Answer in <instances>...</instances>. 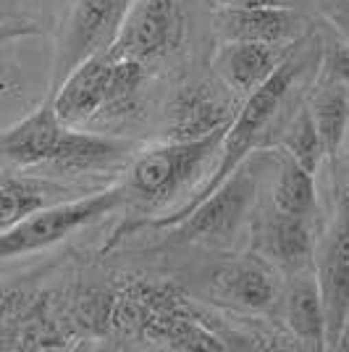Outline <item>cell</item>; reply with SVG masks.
Listing matches in <instances>:
<instances>
[{"mask_svg": "<svg viewBox=\"0 0 349 352\" xmlns=\"http://www.w3.org/2000/svg\"><path fill=\"white\" fill-rule=\"evenodd\" d=\"M255 200V174L234 171L218 190L200 200L184 219L174 223L176 242H226L239 229Z\"/></svg>", "mask_w": 349, "mask_h": 352, "instance_id": "obj_8", "label": "cell"}, {"mask_svg": "<svg viewBox=\"0 0 349 352\" xmlns=\"http://www.w3.org/2000/svg\"><path fill=\"white\" fill-rule=\"evenodd\" d=\"M284 56L265 43H226L218 53V72L223 82L247 98L278 69Z\"/></svg>", "mask_w": 349, "mask_h": 352, "instance_id": "obj_17", "label": "cell"}, {"mask_svg": "<svg viewBox=\"0 0 349 352\" xmlns=\"http://www.w3.org/2000/svg\"><path fill=\"white\" fill-rule=\"evenodd\" d=\"M226 129L197 140H166L163 145L147 150L142 158H137L126 182L121 184L126 200H137L147 208H158L174 200L221 150Z\"/></svg>", "mask_w": 349, "mask_h": 352, "instance_id": "obj_3", "label": "cell"}, {"mask_svg": "<svg viewBox=\"0 0 349 352\" xmlns=\"http://www.w3.org/2000/svg\"><path fill=\"white\" fill-rule=\"evenodd\" d=\"M66 124L53 111V103L40 105L32 116L0 134V163L11 166H50L60 145Z\"/></svg>", "mask_w": 349, "mask_h": 352, "instance_id": "obj_12", "label": "cell"}, {"mask_svg": "<svg viewBox=\"0 0 349 352\" xmlns=\"http://www.w3.org/2000/svg\"><path fill=\"white\" fill-rule=\"evenodd\" d=\"M273 208L281 210V213L297 216V219H313L315 208H318L313 171L302 168L300 163H294L291 158L284 161L281 174L276 179V187H273Z\"/></svg>", "mask_w": 349, "mask_h": 352, "instance_id": "obj_20", "label": "cell"}, {"mask_svg": "<svg viewBox=\"0 0 349 352\" xmlns=\"http://www.w3.org/2000/svg\"><path fill=\"white\" fill-rule=\"evenodd\" d=\"M40 24L34 21H3L0 24V45L11 43V40H21V37H32L40 34Z\"/></svg>", "mask_w": 349, "mask_h": 352, "instance_id": "obj_26", "label": "cell"}, {"mask_svg": "<svg viewBox=\"0 0 349 352\" xmlns=\"http://www.w3.org/2000/svg\"><path fill=\"white\" fill-rule=\"evenodd\" d=\"M331 16H334L336 24L341 27V32H344V34L349 37V0H344V3H339V6H336V11H334Z\"/></svg>", "mask_w": 349, "mask_h": 352, "instance_id": "obj_28", "label": "cell"}, {"mask_svg": "<svg viewBox=\"0 0 349 352\" xmlns=\"http://www.w3.org/2000/svg\"><path fill=\"white\" fill-rule=\"evenodd\" d=\"M284 318L294 339L307 350H328L326 347V313L320 297L318 276L313 268L291 274L284 294Z\"/></svg>", "mask_w": 349, "mask_h": 352, "instance_id": "obj_16", "label": "cell"}, {"mask_svg": "<svg viewBox=\"0 0 349 352\" xmlns=\"http://www.w3.org/2000/svg\"><path fill=\"white\" fill-rule=\"evenodd\" d=\"M184 34L187 16L181 0H134L108 53L147 66L176 53Z\"/></svg>", "mask_w": 349, "mask_h": 352, "instance_id": "obj_6", "label": "cell"}, {"mask_svg": "<svg viewBox=\"0 0 349 352\" xmlns=\"http://www.w3.org/2000/svg\"><path fill=\"white\" fill-rule=\"evenodd\" d=\"M124 203H126L124 187H113V190L98 192V195H89L82 200L37 208L30 216L16 221L14 226H8L5 232H0V261H11L19 255L50 248L60 239H66L76 229L108 216L113 208L124 206Z\"/></svg>", "mask_w": 349, "mask_h": 352, "instance_id": "obj_4", "label": "cell"}, {"mask_svg": "<svg viewBox=\"0 0 349 352\" xmlns=\"http://www.w3.org/2000/svg\"><path fill=\"white\" fill-rule=\"evenodd\" d=\"M255 248L271 263H276L286 276L305 271L315 261V242L310 232V221L281 213L276 208L265 219L258 221Z\"/></svg>", "mask_w": 349, "mask_h": 352, "instance_id": "obj_13", "label": "cell"}, {"mask_svg": "<svg viewBox=\"0 0 349 352\" xmlns=\"http://www.w3.org/2000/svg\"><path fill=\"white\" fill-rule=\"evenodd\" d=\"M45 206V187L24 179H0V232Z\"/></svg>", "mask_w": 349, "mask_h": 352, "instance_id": "obj_23", "label": "cell"}, {"mask_svg": "<svg viewBox=\"0 0 349 352\" xmlns=\"http://www.w3.org/2000/svg\"><path fill=\"white\" fill-rule=\"evenodd\" d=\"M145 85V63L113 56L111 82H108V98L100 113V121H118L129 116L139 103V92Z\"/></svg>", "mask_w": 349, "mask_h": 352, "instance_id": "obj_21", "label": "cell"}, {"mask_svg": "<svg viewBox=\"0 0 349 352\" xmlns=\"http://www.w3.org/2000/svg\"><path fill=\"white\" fill-rule=\"evenodd\" d=\"M284 147L289 153V158L294 163H300L302 168L313 171L318 168L320 158L326 155L323 153V142H320V134L315 129V121L310 116V111H300L294 121L289 124V129L284 134Z\"/></svg>", "mask_w": 349, "mask_h": 352, "instance_id": "obj_24", "label": "cell"}, {"mask_svg": "<svg viewBox=\"0 0 349 352\" xmlns=\"http://www.w3.org/2000/svg\"><path fill=\"white\" fill-rule=\"evenodd\" d=\"M297 74H300V60L294 58V56H284V60L278 63V69L265 82H262L260 87L255 89V92H249L245 105L234 113L232 124H229V129L223 134V140H221V158H218V166L213 168V174L207 179V184H205L203 190L197 192L194 197H192L190 203L184 208H179L174 210L171 216H163V219H150V221H139V223H126V226H121L116 229V234H113V242H118L121 236L126 234L129 229H137V226H153V229H171L174 223L184 219L187 213H190L192 208L197 206L200 200H205L207 195L213 190H218L221 184L229 179V176L242 166V161L249 155V150L260 142V137L265 134V129L271 126V121L276 116L278 105L281 100L286 98V92L291 89L294 85V79H297ZM111 242V245H113Z\"/></svg>", "mask_w": 349, "mask_h": 352, "instance_id": "obj_2", "label": "cell"}, {"mask_svg": "<svg viewBox=\"0 0 349 352\" xmlns=\"http://www.w3.org/2000/svg\"><path fill=\"white\" fill-rule=\"evenodd\" d=\"M74 337L71 316L60 313L53 294L0 289V350H66Z\"/></svg>", "mask_w": 349, "mask_h": 352, "instance_id": "obj_5", "label": "cell"}, {"mask_svg": "<svg viewBox=\"0 0 349 352\" xmlns=\"http://www.w3.org/2000/svg\"><path fill=\"white\" fill-rule=\"evenodd\" d=\"M315 276L326 313V347H339L349 323V195L315 250Z\"/></svg>", "mask_w": 349, "mask_h": 352, "instance_id": "obj_7", "label": "cell"}, {"mask_svg": "<svg viewBox=\"0 0 349 352\" xmlns=\"http://www.w3.org/2000/svg\"><path fill=\"white\" fill-rule=\"evenodd\" d=\"M210 294L242 313H268L276 305L278 287L271 271L258 261H234L210 274Z\"/></svg>", "mask_w": 349, "mask_h": 352, "instance_id": "obj_14", "label": "cell"}, {"mask_svg": "<svg viewBox=\"0 0 349 352\" xmlns=\"http://www.w3.org/2000/svg\"><path fill=\"white\" fill-rule=\"evenodd\" d=\"M232 105L203 82L184 85L166 105V140H197L232 124Z\"/></svg>", "mask_w": 349, "mask_h": 352, "instance_id": "obj_11", "label": "cell"}, {"mask_svg": "<svg viewBox=\"0 0 349 352\" xmlns=\"http://www.w3.org/2000/svg\"><path fill=\"white\" fill-rule=\"evenodd\" d=\"M113 300H116V292L102 289V287H87V289L76 292L71 302V313H69L74 326L87 331V334H95V337L111 334Z\"/></svg>", "mask_w": 349, "mask_h": 352, "instance_id": "obj_22", "label": "cell"}, {"mask_svg": "<svg viewBox=\"0 0 349 352\" xmlns=\"http://www.w3.org/2000/svg\"><path fill=\"white\" fill-rule=\"evenodd\" d=\"M307 111L315 121V129H318L320 142H323V153L328 158H336L349 126V100L347 92H344V85L323 87L313 98Z\"/></svg>", "mask_w": 349, "mask_h": 352, "instance_id": "obj_19", "label": "cell"}, {"mask_svg": "<svg viewBox=\"0 0 349 352\" xmlns=\"http://www.w3.org/2000/svg\"><path fill=\"white\" fill-rule=\"evenodd\" d=\"M216 30L226 43H291L302 32V19L291 8L260 6V8H234L216 11Z\"/></svg>", "mask_w": 349, "mask_h": 352, "instance_id": "obj_15", "label": "cell"}, {"mask_svg": "<svg viewBox=\"0 0 349 352\" xmlns=\"http://www.w3.org/2000/svg\"><path fill=\"white\" fill-rule=\"evenodd\" d=\"M111 331L121 339H145L168 350H226L171 284L129 281L116 289Z\"/></svg>", "mask_w": 349, "mask_h": 352, "instance_id": "obj_1", "label": "cell"}, {"mask_svg": "<svg viewBox=\"0 0 349 352\" xmlns=\"http://www.w3.org/2000/svg\"><path fill=\"white\" fill-rule=\"evenodd\" d=\"M326 69L339 85L349 87V45H331L326 56Z\"/></svg>", "mask_w": 349, "mask_h": 352, "instance_id": "obj_25", "label": "cell"}, {"mask_svg": "<svg viewBox=\"0 0 349 352\" xmlns=\"http://www.w3.org/2000/svg\"><path fill=\"white\" fill-rule=\"evenodd\" d=\"M213 11H234V8H260V6H281V0H210Z\"/></svg>", "mask_w": 349, "mask_h": 352, "instance_id": "obj_27", "label": "cell"}, {"mask_svg": "<svg viewBox=\"0 0 349 352\" xmlns=\"http://www.w3.org/2000/svg\"><path fill=\"white\" fill-rule=\"evenodd\" d=\"M124 150L126 147L111 137L87 134L82 129L66 126L50 166L58 171H95V168H105V166L116 163L124 155Z\"/></svg>", "mask_w": 349, "mask_h": 352, "instance_id": "obj_18", "label": "cell"}, {"mask_svg": "<svg viewBox=\"0 0 349 352\" xmlns=\"http://www.w3.org/2000/svg\"><path fill=\"white\" fill-rule=\"evenodd\" d=\"M111 69H113V56L105 50V53H95L79 60L60 79L56 87V98L50 100L60 124L79 129L85 124L100 121L105 98H108Z\"/></svg>", "mask_w": 349, "mask_h": 352, "instance_id": "obj_10", "label": "cell"}, {"mask_svg": "<svg viewBox=\"0 0 349 352\" xmlns=\"http://www.w3.org/2000/svg\"><path fill=\"white\" fill-rule=\"evenodd\" d=\"M131 3L134 0H76L60 37V50L56 58V85L79 60L111 50Z\"/></svg>", "mask_w": 349, "mask_h": 352, "instance_id": "obj_9", "label": "cell"}]
</instances>
